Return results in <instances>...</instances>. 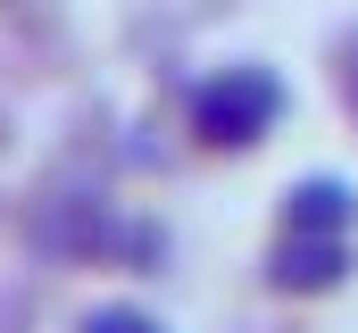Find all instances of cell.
Here are the masks:
<instances>
[{
  "label": "cell",
  "instance_id": "1",
  "mask_svg": "<svg viewBox=\"0 0 358 333\" xmlns=\"http://www.w3.org/2000/svg\"><path fill=\"white\" fill-rule=\"evenodd\" d=\"M283 117V83L267 67H217L192 83V142L200 150H259Z\"/></svg>",
  "mask_w": 358,
  "mask_h": 333
},
{
  "label": "cell",
  "instance_id": "2",
  "mask_svg": "<svg viewBox=\"0 0 358 333\" xmlns=\"http://www.w3.org/2000/svg\"><path fill=\"white\" fill-rule=\"evenodd\" d=\"M267 283L275 292H342L350 283V234H283L267 258Z\"/></svg>",
  "mask_w": 358,
  "mask_h": 333
},
{
  "label": "cell",
  "instance_id": "3",
  "mask_svg": "<svg viewBox=\"0 0 358 333\" xmlns=\"http://www.w3.org/2000/svg\"><path fill=\"white\" fill-rule=\"evenodd\" d=\"M358 200L342 175H308V183H292L283 192V234H350Z\"/></svg>",
  "mask_w": 358,
  "mask_h": 333
},
{
  "label": "cell",
  "instance_id": "4",
  "mask_svg": "<svg viewBox=\"0 0 358 333\" xmlns=\"http://www.w3.org/2000/svg\"><path fill=\"white\" fill-rule=\"evenodd\" d=\"M84 333H159V325H150V317H134V309H100Z\"/></svg>",
  "mask_w": 358,
  "mask_h": 333
},
{
  "label": "cell",
  "instance_id": "5",
  "mask_svg": "<svg viewBox=\"0 0 358 333\" xmlns=\"http://www.w3.org/2000/svg\"><path fill=\"white\" fill-rule=\"evenodd\" d=\"M342 92H350V117H358V34L342 42Z\"/></svg>",
  "mask_w": 358,
  "mask_h": 333
}]
</instances>
